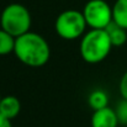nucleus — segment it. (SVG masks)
<instances>
[{
    "label": "nucleus",
    "instance_id": "f257e3e1",
    "mask_svg": "<svg viewBox=\"0 0 127 127\" xmlns=\"http://www.w3.org/2000/svg\"><path fill=\"white\" fill-rule=\"evenodd\" d=\"M14 54L22 64L40 68L48 63L51 58V47L42 35L29 31L16 37Z\"/></svg>",
    "mask_w": 127,
    "mask_h": 127
},
{
    "label": "nucleus",
    "instance_id": "f03ea898",
    "mask_svg": "<svg viewBox=\"0 0 127 127\" xmlns=\"http://www.w3.org/2000/svg\"><path fill=\"white\" fill-rule=\"evenodd\" d=\"M111 40L106 30L90 29L80 40V56L86 63L97 64L107 58L112 49Z\"/></svg>",
    "mask_w": 127,
    "mask_h": 127
},
{
    "label": "nucleus",
    "instance_id": "7ed1b4c3",
    "mask_svg": "<svg viewBox=\"0 0 127 127\" xmlns=\"http://www.w3.org/2000/svg\"><path fill=\"white\" fill-rule=\"evenodd\" d=\"M32 17L26 6L19 2L9 4L0 15V27L14 37H19L30 31Z\"/></svg>",
    "mask_w": 127,
    "mask_h": 127
},
{
    "label": "nucleus",
    "instance_id": "20e7f679",
    "mask_svg": "<svg viewBox=\"0 0 127 127\" xmlns=\"http://www.w3.org/2000/svg\"><path fill=\"white\" fill-rule=\"evenodd\" d=\"M88 24L85 21L83 11L69 9L62 11L54 22L57 35L65 41H74L83 37Z\"/></svg>",
    "mask_w": 127,
    "mask_h": 127
},
{
    "label": "nucleus",
    "instance_id": "39448f33",
    "mask_svg": "<svg viewBox=\"0 0 127 127\" xmlns=\"http://www.w3.org/2000/svg\"><path fill=\"white\" fill-rule=\"evenodd\" d=\"M88 27L105 30L112 22V6L105 0H89L83 7Z\"/></svg>",
    "mask_w": 127,
    "mask_h": 127
},
{
    "label": "nucleus",
    "instance_id": "423d86ee",
    "mask_svg": "<svg viewBox=\"0 0 127 127\" xmlns=\"http://www.w3.org/2000/svg\"><path fill=\"white\" fill-rule=\"evenodd\" d=\"M91 127H117L120 125L115 109L110 106L95 110L90 119Z\"/></svg>",
    "mask_w": 127,
    "mask_h": 127
},
{
    "label": "nucleus",
    "instance_id": "0eeeda50",
    "mask_svg": "<svg viewBox=\"0 0 127 127\" xmlns=\"http://www.w3.org/2000/svg\"><path fill=\"white\" fill-rule=\"evenodd\" d=\"M21 111V102L14 95H6L1 97L0 101V114L9 120H14L19 116Z\"/></svg>",
    "mask_w": 127,
    "mask_h": 127
},
{
    "label": "nucleus",
    "instance_id": "6e6552de",
    "mask_svg": "<svg viewBox=\"0 0 127 127\" xmlns=\"http://www.w3.org/2000/svg\"><path fill=\"white\" fill-rule=\"evenodd\" d=\"M110 40H111V43L114 47H121L124 46L127 41V30H125L124 27L119 26L117 24H115L114 21L105 29Z\"/></svg>",
    "mask_w": 127,
    "mask_h": 127
},
{
    "label": "nucleus",
    "instance_id": "1a4fd4ad",
    "mask_svg": "<svg viewBox=\"0 0 127 127\" xmlns=\"http://www.w3.org/2000/svg\"><path fill=\"white\" fill-rule=\"evenodd\" d=\"M112 21L127 30V0H116L114 2Z\"/></svg>",
    "mask_w": 127,
    "mask_h": 127
},
{
    "label": "nucleus",
    "instance_id": "9d476101",
    "mask_svg": "<svg viewBox=\"0 0 127 127\" xmlns=\"http://www.w3.org/2000/svg\"><path fill=\"white\" fill-rule=\"evenodd\" d=\"M88 105L90 106V109H93L94 111L95 110H100V109H104V107H107L109 106V96L107 94L101 90V89H96V90H93L89 96H88Z\"/></svg>",
    "mask_w": 127,
    "mask_h": 127
},
{
    "label": "nucleus",
    "instance_id": "9b49d317",
    "mask_svg": "<svg viewBox=\"0 0 127 127\" xmlns=\"http://www.w3.org/2000/svg\"><path fill=\"white\" fill-rule=\"evenodd\" d=\"M15 41L16 37L0 27V56H7L10 53H14Z\"/></svg>",
    "mask_w": 127,
    "mask_h": 127
},
{
    "label": "nucleus",
    "instance_id": "f8f14e48",
    "mask_svg": "<svg viewBox=\"0 0 127 127\" xmlns=\"http://www.w3.org/2000/svg\"><path fill=\"white\" fill-rule=\"evenodd\" d=\"M115 111H116V115H117L120 125L127 126V100L126 99H122L117 104V107L115 109Z\"/></svg>",
    "mask_w": 127,
    "mask_h": 127
},
{
    "label": "nucleus",
    "instance_id": "ddd939ff",
    "mask_svg": "<svg viewBox=\"0 0 127 127\" xmlns=\"http://www.w3.org/2000/svg\"><path fill=\"white\" fill-rule=\"evenodd\" d=\"M119 90H120L121 97L127 100V70L124 73V75H122V77H121V79H120Z\"/></svg>",
    "mask_w": 127,
    "mask_h": 127
},
{
    "label": "nucleus",
    "instance_id": "4468645a",
    "mask_svg": "<svg viewBox=\"0 0 127 127\" xmlns=\"http://www.w3.org/2000/svg\"><path fill=\"white\" fill-rule=\"evenodd\" d=\"M0 127H12L11 125V120L6 119L5 116H2L0 114Z\"/></svg>",
    "mask_w": 127,
    "mask_h": 127
},
{
    "label": "nucleus",
    "instance_id": "2eb2a0df",
    "mask_svg": "<svg viewBox=\"0 0 127 127\" xmlns=\"http://www.w3.org/2000/svg\"><path fill=\"white\" fill-rule=\"evenodd\" d=\"M1 97H2V96H1V95H0V101H1Z\"/></svg>",
    "mask_w": 127,
    "mask_h": 127
}]
</instances>
